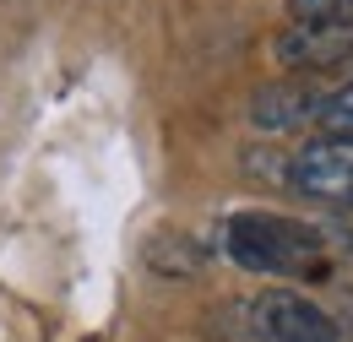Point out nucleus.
I'll return each mask as SVG.
<instances>
[{
	"label": "nucleus",
	"mask_w": 353,
	"mask_h": 342,
	"mask_svg": "<svg viewBox=\"0 0 353 342\" xmlns=\"http://www.w3.org/2000/svg\"><path fill=\"white\" fill-rule=\"evenodd\" d=\"M288 185L299 196H310V201H321V207L353 212V141H343V136H315L310 147L294 152Z\"/></svg>",
	"instance_id": "f03ea898"
},
{
	"label": "nucleus",
	"mask_w": 353,
	"mask_h": 342,
	"mask_svg": "<svg viewBox=\"0 0 353 342\" xmlns=\"http://www.w3.org/2000/svg\"><path fill=\"white\" fill-rule=\"evenodd\" d=\"M250 315H256V326H261L266 342H337L332 315H326V310H315L305 294H288V288L266 294Z\"/></svg>",
	"instance_id": "20e7f679"
},
{
	"label": "nucleus",
	"mask_w": 353,
	"mask_h": 342,
	"mask_svg": "<svg viewBox=\"0 0 353 342\" xmlns=\"http://www.w3.org/2000/svg\"><path fill=\"white\" fill-rule=\"evenodd\" d=\"M294 22H353V0H288Z\"/></svg>",
	"instance_id": "0eeeda50"
},
{
	"label": "nucleus",
	"mask_w": 353,
	"mask_h": 342,
	"mask_svg": "<svg viewBox=\"0 0 353 342\" xmlns=\"http://www.w3.org/2000/svg\"><path fill=\"white\" fill-rule=\"evenodd\" d=\"M272 54L294 71H332L353 60V22H294L277 33Z\"/></svg>",
	"instance_id": "7ed1b4c3"
},
{
	"label": "nucleus",
	"mask_w": 353,
	"mask_h": 342,
	"mask_svg": "<svg viewBox=\"0 0 353 342\" xmlns=\"http://www.w3.org/2000/svg\"><path fill=\"white\" fill-rule=\"evenodd\" d=\"M321 125H326V136H343V141H353V82L332 87L326 98H321V114H315Z\"/></svg>",
	"instance_id": "423d86ee"
},
{
	"label": "nucleus",
	"mask_w": 353,
	"mask_h": 342,
	"mask_svg": "<svg viewBox=\"0 0 353 342\" xmlns=\"http://www.w3.org/2000/svg\"><path fill=\"white\" fill-rule=\"evenodd\" d=\"M223 250L234 266L261 272V277H321L326 272V239L299 223V217H277V212H239L223 228Z\"/></svg>",
	"instance_id": "f257e3e1"
},
{
	"label": "nucleus",
	"mask_w": 353,
	"mask_h": 342,
	"mask_svg": "<svg viewBox=\"0 0 353 342\" xmlns=\"http://www.w3.org/2000/svg\"><path fill=\"white\" fill-rule=\"evenodd\" d=\"M321 98H326V92H315L310 82H299V77H283V82L261 87V92L250 98V120H256L261 130L310 125V120L321 114Z\"/></svg>",
	"instance_id": "39448f33"
}]
</instances>
